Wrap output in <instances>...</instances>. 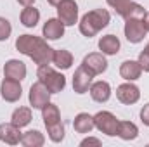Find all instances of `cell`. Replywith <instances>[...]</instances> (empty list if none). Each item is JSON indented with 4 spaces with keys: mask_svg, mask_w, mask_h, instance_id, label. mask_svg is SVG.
<instances>
[{
    "mask_svg": "<svg viewBox=\"0 0 149 147\" xmlns=\"http://www.w3.org/2000/svg\"><path fill=\"white\" fill-rule=\"evenodd\" d=\"M16 49L31 57L38 66H43V64H49L52 62V55H54V50L47 45L45 40L33 35H21V37L16 40Z\"/></svg>",
    "mask_w": 149,
    "mask_h": 147,
    "instance_id": "1",
    "label": "cell"
},
{
    "mask_svg": "<svg viewBox=\"0 0 149 147\" xmlns=\"http://www.w3.org/2000/svg\"><path fill=\"white\" fill-rule=\"evenodd\" d=\"M109 23V12L106 9H95L87 12L81 21H80V31L85 37H94L95 33H99L102 28H106Z\"/></svg>",
    "mask_w": 149,
    "mask_h": 147,
    "instance_id": "2",
    "label": "cell"
},
{
    "mask_svg": "<svg viewBox=\"0 0 149 147\" xmlns=\"http://www.w3.org/2000/svg\"><path fill=\"white\" fill-rule=\"evenodd\" d=\"M42 116H43V123L49 130V137L52 142H61L64 139V125L61 123V114L57 106L54 104H45L42 107Z\"/></svg>",
    "mask_w": 149,
    "mask_h": 147,
    "instance_id": "3",
    "label": "cell"
},
{
    "mask_svg": "<svg viewBox=\"0 0 149 147\" xmlns=\"http://www.w3.org/2000/svg\"><path fill=\"white\" fill-rule=\"evenodd\" d=\"M38 81H42L49 90L50 94H56V92H61L64 87H66V78L61 73L54 71L49 64H43V66H38Z\"/></svg>",
    "mask_w": 149,
    "mask_h": 147,
    "instance_id": "4",
    "label": "cell"
},
{
    "mask_svg": "<svg viewBox=\"0 0 149 147\" xmlns=\"http://www.w3.org/2000/svg\"><path fill=\"white\" fill-rule=\"evenodd\" d=\"M125 37L132 43H139L141 40H144L148 30L144 26V19L142 17H128L125 19Z\"/></svg>",
    "mask_w": 149,
    "mask_h": 147,
    "instance_id": "5",
    "label": "cell"
},
{
    "mask_svg": "<svg viewBox=\"0 0 149 147\" xmlns=\"http://www.w3.org/2000/svg\"><path fill=\"white\" fill-rule=\"evenodd\" d=\"M118 123H120V119H116L111 112H108V111H101V112H97L94 116V125L102 133H106L109 137H114L118 133Z\"/></svg>",
    "mask_w": 149,
    "mask_h": 147,
    "instance_id": "6",
    "label": "cell"
},
{
    "mask_svg": "<svg viewBox=\"0 0 149 147\" xmlns=\"http://www.w3.org/2000/svg\"><path fill=\"white\" fill-rule=\"evenodd\" d=\"M57 16L64 23V26H71L78 19V5L74 0H63L57 5Z\"/></svg>",
    "mask_w": 149,
    "mask_h": 147,
    "instance_id": "7",
    "label": "cell"
},
{
    "mask_svg": "<svg viewBox=\"0 0 149 147\" xmlns=\"http://www.w3.org/2000/svg\"><path fill=\"white\" fill-rule=\"evenodd\" d=\"M49 99H50V90L42 81L31 85V88H30V104L35 109H42L45 104H49Z\"/></svg>",
    "mask_w": 149,
    "mask_h": 147,
    "instance_id": "8",
    "label": "cell"
},
{
    "mask_svg": "<svg viewBox=\"0 0 149 147\" xmlns=\"http://www.w3.org/2000/svg\"><path fill=\"white\" fill-rule=\"evenodd\" d=\"M92 78H94V74L90 73L83 64L74 71V76H73V88L76 94H85L87 90H88V87H90V83H92Z\"/></svg>",
    "mask_w": 149,
    "mask_h": 147,
    "instance_id": "9",
    "label": "cell"
},
{
    "mask_svg": "<svg viewBox=\"0 0 149 147\" xmlns=\"http://www.w3.org/2000/svg\"><path fill=\"white\" fill-rule=\"evenodd\" d=\"M90 73L94 74H101L104 73L106 69H108V61L104 59V55L102 54H97V52H94V54H88V55H85V59H83V62H81Z\"/></svg>",
    "mask_w": 149,
    "mask_h": 147,
    "instance_id": "10",
    "label": "cell"
},
{
    "mask_svg": "<svg viewBox=\"0 0 149 147\" xmlns=\"http://www.w3.org/2000/svg\"><path fill=\"white\" fill-rule=\"evenodd\" d=\"M116 97L123 104H135L141 97V92L134 83H123L116 88Z\"/></svg>",
    "mask_w": 149,
    "mask_h": 147,
    "instance_id": "11",
    "label": "cell"
},
{
    "mask_svg": "<svg viewBox=\"0 0 149 147\" xmlns=\"http://www.w3.org/2000/svg\"><path fill=\"white\" fill-rule=\"evenodd\" d=\"M0 92H2V97L7 101V102H16L19 97H21V85L17 80H12V78H5L2 81V87H0Z\"/></svg>",
    "mask_w": 149,
    "mask_h": 147,
    "instance_id": "12",
    "label": "cell"
},
{
    "mask_svg": "<svg viewBox=\"0 0 149 147\" xmlns=\"http://www.w3.org/2000/svg\"><path fill=\"white\" fill-rule=\"evenodd\" d=\"M0 140L9 144V146H16L21 142V132L19 126L12 125V123H2L0 125Z\"/></svg>",
    "mask_w": 149,
    "mask_h": 147,
    "instance_id": "13",
    "label": "cell"
},
{
    "mask_svg": "<svg viewBox=\"0 0 149 147\" xmlns=\"http://www.w3.org/2000/svg\"><path fill=\"white\" fill-rule=\"evenodd\" d=\"M3 73H5V78H12V80L21 81L26 76V66H24V62H21L17 59H10L5 62Z\"/></svg>",
    "mask_w": 149,
    "mask_h": 147,
    "instance_id": "14",
    "label": "cell"
},
{
    "mask_svg": "<svg viewBox=\"0 0 149 147\" xmlns=\"http://www.w3.org/2000/svg\"><path fill=\"white\" fill-rule=\"evenodd\" d=\"M64 35V23L61 19H49L43 24V37L49 40H57Z\"/></svg>",
    "mask_w": 149,
    "mask_h": 147,
    "instance_id": "15",
    "label": "cell"
},
{
    "mask_svg": "<svg viewBox=\"0 0 149 147\" xmlns=\"http://www.w3.org/2000/svg\"><path fill=\"white\" fill-rule=\"evenodd\" d=\"M90 95L95 102H106L111 97V87L108 81H95L90 87Z\"/></svg>",
    "mask_w": 149,
    "mask_h": 147,
    "instance_id": "16",
    "label": "cell"
},
{
    "mask_svg": "<svg viewBox=\"0 0 149 147\" xmlns=\"http://www.w3.org/2000/svg\"><path fill=\"white\" fill-rule=\"evenodd\" d=\"M94 126H95L94 125V116H90L87 112H80L74 118L73 128H74V132H78V133H90Z\"/></svg>",
    "mask_w": 149,
    "mask_h": 147,
    "instance_id": "17",
    "label": "cell"
},
{
    "mask_svg": "<svg viewBox=\"0 0 149 147\" xmlns=\"http://www.w3.org/2000/svg\"><path fill=\"white\" fill-rule=\"evenodd\" d=\"M141 73H142V68H141L139 61H137V62H135V61H125V62L121 64V68H120L121 78H125V80H128V81L137 80V78L141 76Z\"/></svg>",
    "mask_w": 149,
    "mask_h": 147,
    "instance_id": "18",
    "label": "cell"
},
{
    "mask_svg": "<svg viewBox=\"0 0 149 147\" xmlns=\"http://www.w3.org/2000/svg\"><path fill=\"white\" fill-rule=\"evenodd\" d=\"M99 49L102 50V54L114 55L120 50V40L114 37V35H106V37H102L99 40Z\"/></svg>",
    "mask_w": 149,
    "mask_h": 147,
    "instance_id": "19",
    "label": "cell"
},
{
    "mask_svg": "<svg viewBox=\"0 0 149 147\" xmlns=\"http://www.w3.org/2000/svg\"><path fill=\"white\" fill-rule=\"evenodd\" d=\"M52 62H54L59 69H70V68H71V64H73V55H71L68 50L59 49V50H54Z\"/></svg>",
    "mask_w": 149,
    "mask_h": 147,
    "instance_id": "20",
    "label": "cell"
},
{
    "mask_svg": "<svg viewBox=\"0 0 149 147\" xmlns=\"http://www.w3.org/2000/svg\"><path fill=\"white\" fill-rule=\"evenodd\" d=\"M118 137H121L123 140H134L137 135H139V130L134 123L130 121H120L118 123Z\"/></svg>",
    "mask_w": 149,
    "mask_h": 147,
    "instance_id": "21",
    "label": "cell"
},
{
    "mask_svg": "<svg viewBox=\"0 0 149 147\" xmlns=\"http://www.w3.org/2000/svg\"><path fill=\"white\" fill-rule=\"evenodd\" d=\"M43 142H45V139L38 130H30L21 135V144L26 147H40L43 146Z\"/></svg>",
    "mask_w": 149,
    "mask_h": 147,
    "instance_id": "22",
    "label": "cell"
},
{
    "mask_svg": "<svg viewBox=\"0 0 149 147\" xmlns=\"http://www.w3.org/2000/svg\"><path fill=\"white\" fill-rule=\"evenodd\" d=\"M30 121H31V109L30 107H19L12 112V121H10L12 125L23 128V126L30 125Z\"/></svg>",
    "mask_w": 149,
    "mask_h": 147,
    "instance_id": "23",
    "label": "cell"
},
{
    "mask_svg": "<svg viewBox=\"0 0 149 147\" xmlns=\"http://www.w3.org/2000/svg\"><path fill=\"white\" fill-rule=\"evenodd\" d=\"M38 19H40V12H38V9L31 7V5H28V7L21 12V23H23L26 28L37 26Z\"/></svg>",
    "mask_w": 149,
    "mask_h": 147,
    "instance_id": "24",
    "label": "cell"
},
{
    "mask_svg": "<svg viewBox=\"0 0 149 147\" xmlns=\"http://www.w3.org/2000/svg\"><path fill=\"white\" fill-rule=\"evenodd\" d=\"M125 19H128V17H142L144 19V16H146V10L139 5V3H134V2H130L128 5H127V9L123 10V14H121Z\"/></svg>",
    "mask_w": 149,
    "mask_h": 147,
    "instance_id": "25",
    "label": "cell"
},
{
    "mask_svg": "<svg viewBox=\"0 0 149 147\" xmlns=\"http://www.w3.org/2000/svg\"><path fill=\"white\" fill-rule=\"evenodd\" d=\"M12 28H10V23L5 19V17H0V42L7 40L9 35H10Z\"/></svg>",
    "mask_w": 149,
    "mask_h": 147,
    "instance_id": "26",
    "label": "cell"
},
{
    "mask_svg": "<svg viewBox=\"0 0 149 147\" xmlns=\"http://www.w3.org/2000/svg\"><path fill=\"white\" fill-rule=\"evenodd\" d=\"M130 2H132V0H108V3L111 5L113 9L120 14V16L123 14V10L127 9V5H128Z\"/></svg>",
    "mask_w": 149,
    "mask_h": 147,
    "instance_id": "27",
    "label": "cell"
},
{
    "mask_svg": "<svg viewBox=\"0 0 149 147\" xmlns=\"http://www.w3.org/2000/svg\"><path fill=\"white\" fill-rule=\"evenodd\" d=\"M139 64H141V68H142L144 71H149V52H146V50L141 52V55H139Z\"/></svg>",
    "mask_w": 149,
    "mask_h": 147,
    "instance_id": "28",
    "label": "cell"
},
{
    "mask_svg": "<svg viewBox=\"0 0 149 147\" xmlns=\"http://www.w3.org/2000/svg\"><path fill=\"white\" fill-rule=\"evenodd\" d=\"M81 147H87V146H101V140L99 139H94V137H88V139H85V140H81Z\"/></svg>",
    "mask_w": 149,
    "mask_h": 147,
    "instance_id": "29",
    "label": "cell"
},
{
    "mask_svg": "<svg viewBox=\"0 0 149 147\" xmlns=\"http://www.w3.org/2000/svg\"><path fill=\"white\" fill-rule=\"evenodd\" d=\"M141 119H142L144 125L149 126V104H146V106L142 107V111H141Z\"/></svg>",
    "mask_w": 149,
    "mask_h": 147,
    "instance_id": "30",
    "label": "cell"
},
{
    "mask_svg": "<svg viewBox=\"0 0 149 147\" xmlns=\"http://www.w3.org/2000/svg\"><path fill=\"white\" fill-rule=\"evenodd\" d=\"M144 26H146V30L149 31V12H146V16H144Z\"/></svg>",
    "mask_w": 149,
    "mask_h": 147,
    "instance_id": "31",
    "label": "cell"
},
{
    "mask_svg": "<svg viewBox=\"0 0 149 147\" xmlns=\"http://www.w3.org/2000/svg\"><path fill=\"white\" fill-rule=\"evenodd\" d=\"M17 2H19V3H23L24 7H28V5H31V3H33L35 0H17Z\"/></svg>",
    "mask_w": 149,
    "mask_h": 147,
    "instance_id": "32",
    "label": "cell"
},
{
    "mask_svg": "<svg viewBox=\"0 0 149 147\" xmlns=\"http://www.w3.org/2000/svg\"><path fill=\"white\" fill-rule=\"evenodd\" d=\"M47 2H49L50 5H56V7H57V5H59V3H61L63 0H47Z\"/></svg>",
    "mask_w": 149,
    "mask_h": 147,
    "instance_id": "33",
    "label": "cell"
},
{
    "mask_svg": "<svg viewBox=\"0 0 149 147\" xmlns=\"http://www.w3.org/2000/svg\"><path fill=\"white\" fill-rule=\"evenodd\" d=\"M144 50H146V52H149V43H148V47H146V49H144Z\"/></svg>",
    "mask_w": 149,
    "mask_h": 147,
    "instance_id": "34",
    "label": "cell"
}]
</instances>
